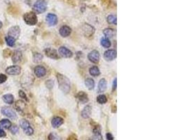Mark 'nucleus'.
<instances>
[{"label":"nucleus","mask_w":187,"mask_h":140,"mask_svg":"<svg viewBox=\"0 0 187 140\" xmlns=\"http://www.w3.org/2000/svg\"><path fill=\"white\" fill-rule=\"evenodd\" d=\"M57 80L59 85V88L63 93L67 94L70 90V81L66 76L61 74H57Z\"/></svg>","instance_id":"nucleus-1"},{"label":"nucleus","mask_w":187,"mask_h":140,"mask_svg":"<svg viewBox=\"0 0 187 140\" xmlns=\"http://www.w3.org/2000/svg\"><path fill=\"white\" fill-rule=\"evenodd\" d=\"M23 19L27 25L33 26L37 23L38 19L37 16L34 12H28L24 14L23 16Z\"/></svg>","instance_id":"nucleus-2"},{"label":"nucleus","mask_w":187,"mask_h":140,"mask_svg":"<svg viewBox=\"0 0 187 140\" xmlns=\"http://www.w3.org/2000/svg\"><path fill=\"white\" fill-rule=\"evenodd\" d=\"M47 8V4L44 0H37L33 5V9L37 14L45 12Z\"/></svg>","instance_id":"nucleus-3"},{"label":"nucleus","mask_w":187,"mask_h":140,"mask_svg":"<svg viewBox=\"0 0 187 140\" xmlns=\"http://www.w3.org/2000/svg\"><path fill=\"white\" fill-rule=\"evenodd\" d=\"M20 126L22 129L24 131V132L28 136H30V135H33L34 133V130L30 126V123H29L28 120H25V119H22L20 120Z\"/></svg>","instance_id":"nucleus-4"},{"label":"nucleus","mask_w":187,"mask_h":140,"mask_svg":"<svg viewBox=\"0 0 187 140\" xmlns=\"http://www.w3.org/2000/svg\"><path fill=\"white\" fill-rule=\"evenodd\" d=\"M1 112L4 116H7L8 118L11 119H15L17 117L16 111L9 107H3L2 108Z\"/></svg>","instance_id":"nucleus-5"},{"label":"nucleus","mask_w":187,"mask_h":140,"mask_svg":"<svg viewBox=\"0 0 187 140\" xmlns=\"http://www.w3.org/2000/svg\"><path fill=\"white\" fill-rule=\"evenodd\" d=\"M20 29L18 26H13L9 28L8 31V36L9 37L14 38L15 40H17L18 39L19 36H20Z\"/></svg>","instance_id":"nucleus-6"},{"label":"nucleus","mask_w":187,"mask_h":140,"mask_svg":"<svg viewBox=\"0 0 187 140\" xmlns=\"http://www.w3.org/2000/svg\"><path fill=\"white\" fill-rule=\"evenodd\" d=\"M6 73L8 74V75L11 76H16L19 75L21 72V68L18 65H13V66H10L6 69Z\"/></svg>","instance_id":"nucleus-7"},{"label":"nucleus","mask_w":187,"mask_h":140,"mask_svg":"<svg viewBox=\"0 0 187 140\" xmlns=\"http://www.w3.org/2000/svg\"><path fill=\"white\" fill-rule=\"evenodd\" d=\"M88 58L89 59V60L90 61V62H92L93 63H98L100 58V53H99V52L98 51V50H94L88 54Z\"/></svg>","instance_id":"nucleus-8"},{"label":"nucleus","mask_w":187,"mask_h":140,"mask_svg":"<svg viewBox=\"0 0 187 140\" xmlns=\"http://www.w3.org/2000/svg\"><path fill=\"white\" fill-rule=\"evenodd\" d=\"M46 20L48 25L55 26L58 23V17L53 14H48L46 17Z\"/></svg>","instance_id":"nucleus-9"},{"label":"nucleus","mask_w":187,"mask_h":140,"mask_svg":"<svg viewBox=\"0 0 187 140\" xmlns=\"http://www.w3.org/2000/svg\"><path fill=\"white\" fill-rule=\"evenodd\" d=\"M59 53L63 58H71L73 56V53L71 50H69L68 48H65V47H60L59 48L58 50Z\"/></svg>","instance_id":"nucleus-10"},{"label":"nucleus","mask_w":187,"mask_h":140,"mask_svg":"<svg viewBox=\"0 0 187 140\" xmlns=\"http://www.w3.org/2000/svg\"><path fill=\"white\" fill-rule=\"evenodd\" d=\"M104 58L107 61H112L116 58V52L114 50H108L105 51Z\"/></svg>","instance_id":"nucleus-11"},{"label":"nucleus","mask_w":187,"mask_h":140,"mask_svg":"<svg viewBox=\"0 0 187 140\" xmlns=\"http://www.w3.org/2000/svg\"><path fill=\"white\" fill-rule=\"evenodd\" d=\"M44 52H45L46 56L48 57V58L55 59V60H57V59L59 58L58 53H57V51L55 49H52V48H48L44 50Z\"/></svg>","instance_id":"nucleus-12"},{"label":"nucleus","mask_w":187,"mask_h":140,"mask_svg":"<svg viewBox=\"0 0 187 140\" xmlns=\"http://www.w3.org/2000/svg\"><path fill=\"white\" fill-rule=\"evenodd\" d=\"M46 74V70L45 67L41 65H38V66L35 67V74L37 76L38 78L44 77Z\"/></svg>","instance_id":"nucleus-13"},{"label":"nucleus","mask_w":187,"mask_h":140,"mask_svg":"<svg viewBox=\"0 0 187 140\" xmlns=\"http://www.w3.org/2000/svg\"><path fill=\"white\" fill-rule=\"evenodd\" d=\"M83 32L86 37H90L95 32V29L88 24H85L83 27Z\"/></svg>","instance_id":"nucleus-14"},{"label":"nucleus","mask_w":187,"mask_h":140,"mask_svg":"<svg viewBox=\"0 0 187 140\" xmlns=\"http://www.w3.org/2000/svg\"><path fill=\"white\" fill-rule=\"evenodd\" d=\"M22 58H23L22 53H21V51H20V50H17L13 52L11 60L12 62L14 63H18L19 62H20L21 60H22Z\"/></svg>","instance_id":"nucleus-15"},{"label":"nucleus","mask_w":187,"mask_h":140,"mask_svg":"<svg viewBox=\"0 0 187 140\" xmlns=\"http://www.w3.org/2000/svg\"><path fill=\"white\" fill-rule=\"evenodd\" d=\"M63 123H64V120L61 117H59V116L54 117L51 120V125L53 128H58L59 127L62 126Z\"/></svg>","instance_id":"nucleus-16"},{"label":"nucleus","mask_w":187,"mask_h":140,"mask_svg":"<svg viewBox=\"0 0 187 140\" xmlns=\"http://www.w3.org/2000/svg\"><path fill=\"white\" fill-rule=\"evenodd\" d=\"M60 35L63 37H67L70 35L71 29L69 26L67 25H64L60 29Z\"/></svg>","instance_id":"nucleus-17"},{"label":"nucleus","mask_w":187,"mask_h":140,"mask_svg":"<svg viewBox=\"0 0 187 140\" xmlns=\"http://www.w3.org/2000/svg\"><path fill=\"white\" fill-rule=\"evenodd\" d=\"M2 99L4 102L8 104V105H12L14 102V97L11 94H6L3 95Z\"/></svg>","instance_id":"nucleus-18"},{"label":"nucleus","mask_w":187,"mask_h":140,"mask_svg":"<svg viewBox=\"0 0 187 140\" xmlns=\"http://www.w3.org/2000/svg\"><path fill=\"white\" fill-rule=\"evenodd\" d=\"M77 98L79 99L80 102L82 104H85L88 102V97L87 94H86L84 92H79L77 95Z\"/></svg>","instance_id":"nucleus-19"},{"label":"nucleus","mask_w":187,"mask_h":140,"mask_svg":"<svg viewBox=\"0 0 187 140\" xmlns=\"http://www.w3.org/2000/svg\"><path fill=\"white\" fill-rule=\"evenodd\" d=\"M107 89V81L104 78H102L98 84V91L99 93H103Z\"/></svg>","instance_id":"nucleus-20"},{"label":"nucleus","mask_w":187,"mask_h":140,"mask_svg":"<svg viewBox=\"0 0 187 140\" xmlns=\"http://www.w3.org/2000/svg\"><path fill=\"white\" fill-rule=\"evenodd\" d=\"M91 107L89 105H87L84 108L81 112V116L83 118H88L90 117V114H91Z\"/></svg>","instance_id":"nucleus-21"},{"label":"nucleus","mask_w":187,"mask_h":140,"mask_svg":"<svg viewBox=\"0 0 187 140\" xmlns=\"http://www.w3.org/2000/svg\"><path fill=\"white\" fill-rule=\"evenodd\" d=\"M15 107L16 108V109L18 111H23L26 107V105H25V102H23V100H18L16 102Z\"/></svg>","instance_id":"nucleus-22"},{"label":"nucleus","mask_w":187,"mask_h":140,"mask_svg":"<svg viewBox=\"0 0 187 140\" xmlns=\"http://www.w3.org/2000/svg\"><path fill=\"white\" fill-rule=\"evenodd\" d=\"M11 126V122L8 119H2L0 121V126L4 129H9Z\"/></svg>","instance_id":"nucleus-23"},{"label":"nucleus","mask_w":187,"mask_h":140,"mask_svg":"<svg viewBox=\"0 0 187 140\" xmlns=\"http://www.w3.org/2000/svg\"><path fill=\"white\" fill-rule=\"evenodd\" d=\"M85 85H86V86L88 88V89H89V90H92V89H93L95 87V81L92 79V78H86L85 81Z\"/></svg>","instance_id":"nucleus-24"},{"label":"nucleus","mask_w":187,"mask_h":140,"mask_svg":"<svg viewBox=\"0 0 187 140\" xmlns=\"http://www.w3.org/2000/svg\"><path fill=\"white\" fill-rule=\"evenodd\" d=\"M89 72H90V75L92 76H98L100 74V69H99L98 67L96 66H93V67H90Z\"/></svg>","instance_id":"nucleus-25"},{"label":"nucleus","mask_w":187,"mask_h":140,"mask_svg":"<svg viewBox=\"0 0 187 140\" xmlns=\"http://www.w3.org/2000/svg\"><path fill=\"white\" fill-rule=\"evenodd\" d=\"M5 41L6 44L10 47H13L14 46L15 43H16V40H15L14 38L9 37V36H7V37H5Z\"/></svg>","instance_id":"nucleus-26"},{"label":"nucleus","mask_w":187,"mask_h":140,"mask_svg":"<svg viewBox=\"0 0 187 140\" xmlns=\"http://www.w3.org/2000/svg\"><path fill=\"white\" fill-rule=\"evenodd\" d=\"M103 34H104V35L106 37L107 39H109V38H111L113 37V29L110 28H106L103 31Z\"/></svg>","instance_id":"nucleus-27"},{"label":"nucleus","mask_w":187,"mask_h":140,"mask_svg":"<svg viewBox=\"0 0 187 140\" xmlns=\"http://www.w3.org/2000/svg\"><path fill=\"white\" fill-rule=\"evenodd\" d=\"M43 60V56L39 53H35L33 55V61L36 63L41 62Z\"/></svg>","instance_id":"nucleus-28"},{"label":"nucleus","mask_w":187,"mask_h":140,"mask_svg":"<svg viewBox=\"0 0 187 140\" xmlns=\"http://www.w3.org/2000/svg\"><path fill=\"white\" fill-rule=\"evenodd\" d=\"M93 132L95 135L96 138L99 140H102V135H101V128L100 126H97L95 128H94Z\"/></svg>","instance_id":"nucleus-29"},{"label":"nucleus","mask_w":187,"mask_h":140,"mask_svg":"<svg viewBox=\"0 0 187 140\" xmlns=\"http://www.w3.org/2000/svg\"><path fill=\"white\" fill-rule=\"evenodd\" d=\"M101 45H102L103 47L108 48L111 46V42L109 41V40L107 38H102L101 39Z\"/></svg>","instance_id":"nucleus-30"},{"label":"nucleus","mask_w":187,"mask_h":140,"mask_svg":"<svg viewBox=\"0 0 187 140\" xmlns=\"http://www.w3.org/2000/svg\"><path fill=\"white\" fill-rule=\"evenodd\" d=\"M97 102L100 105H103V104H105L107 102V99L105 95H100L97 97Z\"/></svg>","instance_id":"nucleus-31"},{"label":"nucleus","mask_w":187,"mask_h":140,"mask_svg":"<svg viewBox=\"0 0 187 140\" xmlns=\"http://www.w3.org/2000/svg\"><path fill=\"white\" fill-rule=\"evenodd\" d=\"M107 22H108L109 24H115L116 25V16H113V15H109V16H107Z\"/></svg>","instance_id":"nucleus-32"},{"label":"nucleus","mask_w":187,"mask_h":140,"mask_svg":"<svg viewBox=\"0 0 187 140\" xmlns=\"http://www.w3.org/2000/svg\"><path fill=\"white\" fill-rule=\"evenodd\" d=\"M18 93H19V96H20V98L25 99V100H26V101H28V99H27V95L25 93L24 91H23L22 90H19Z\"/></svg>","instance_id":"nucleus-33"},{"label":"nucleus","mask_w":187,"mask_h":140,"mask_svg":"<svg viewBox=\"0 0 187 140\" xmlns=\"http://www.w3.org/2000/svg\"><path fill=\"white\" fill-rule=\"evenodd\" d=\"M9 130L12 134H16L18 132V128L16 126H11L10 127Z\"/></svg>","instance_id":"nucleus-34"},{"label":"nucleus","mask_w":187,"mask_h":140,"mask_svg":"<svg viewBox=\"0 0 187 140\" xmlns=\"http://www.w3.org/2000/svg\"><path fill=\"white\" fill-rule=\"evenodd\" d=\"M53 85H54L53 81H52V80L46 81V87H47L48 89H51L53 87Z\"/></svg>","instance_id":"nucleus-35"},{"label":"nucleus","mask_w":187,"mask_h":140,"mask_svg":"<svg viewBox=\"0 0 187 140\" xmlns=\"http://www.w3.org/2000/svg\"><path fill=\"white\" fill-rule=\"evenodd\" d=\"M7 80V76L4 74H0V84H4Z\"/></svg>","instance_id":"nucleus-36"},{"label":"nucleus","mask_w":187,"mask_h":140,"mask_svg":"<svg viewBox=\"0 0 187 140\" xmlns=\"http://www.w3.org/2000/svg\"><path fill=\"white\" fill-rule=\"evenodd\" d=\"M6 136V132L2 130V129L0 128V138H2V137H5Z\"/></svg>","instance_id":"nucleus-37"},{"label":"nucleus","mask_w":187,"mask_h":140,"mask_svg":"<svg viewBox=\"0 0 187 140\" xmlns=\"http://www.w3.org/2000/svg\"><path fill=\"white\" fill-rule=\"evenodd\" d=\"M106 137H107V140H113V137L111 133H107Z\"/></svg>","instance_id":"nucleus-38"},{"label":"nucleus","mask_w":187,"mask_h":140,"mask_svg":"<svg viewBox=\"0 0 187 140\" xmlns=\"http://www.w3.org/2000/svg\"><path fill=\"white\" fill-rule=\"evenodd\" d=\"M67 140H77V137H76V135H70V136H69Z\"/></svg>","instance_id":"nucleus-39"},{"label":"nucleus","mask_w":187,"mask_h":140,"mask_svg":"<svg viewBox=\"0 0 187 140\" xmlns=\"http://www.w3.org/2000/svg\"><path fill=\"white\" fill-rule=\"evenodd\" d=\"M116 88V78H115L113 83V90H114Z\"/></svg>","instance_id":"nucleus-40"},{"label":"nucleus","mask_w":187,"mask_h":140,"mask_svg":"<svg viewBox=\"0 0 187 140\" xmlns=\"http://www.w3.org/2000/svg\"><path fill=\"white\" fill-rule=\"evenodd\" d=\"M2 25H3V23H2V21H0V29L2 27Z\"/></svg>","instance_id":"nucleus-41"},{"label":"nucleus","mask_w":187,"mask_h":140,"mask_svg":"<svg viewBox=\"0 0 187 140\" xmlns=\"http://www.w3.org/2000/svg\"><path fill=\"white\" fill-rule=\"evenodd\" d=\"M88 140H92V139H88Z\"/></svg>","instance_id":"nucleus-42"}]
</instances>
